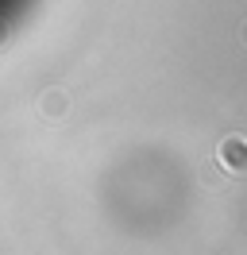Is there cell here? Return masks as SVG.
I'll return each instance as SVG.
<instances>
[{"label":"cell","mask_w":247,"mask_h":255,"mask_svg":"<svg viewBox=\"0 0 247 255\" xmlns=\"http://www.w3.org/2000/svg\"><path fill=\"white\" fill-rule=\"evenodd\" d=\"M220 162L228 166L232 174H244L247 170V139L244 135H228V139L220 143Z\"/></svg>","instance_id":"6da1fadb"},{"label":"cell","mask_w":247,"mask_h":255,"mask_svg":"<svg viewBox=\"0 0 247 255\" xmlns=\"http://www.w3.org/2000/svg\"><path fill=\"white\" fill-rule=\"evenodd\" d=\"M43 109H46V116H58V112H66V97L62 93H46Z\"/></svg>","instance_id":"7a4b0ae2"}]
</instances>
